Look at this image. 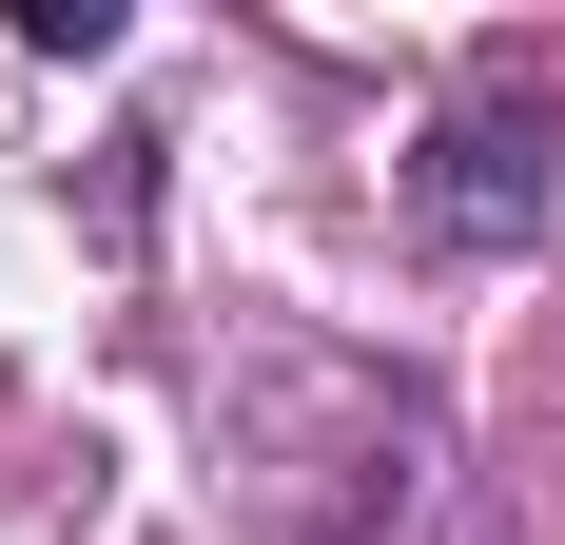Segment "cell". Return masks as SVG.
<instances>
[{
    "label": "cell",
    "instance_id": "cell-1",
    "mask_svg": "<svg viewBox=\"0 0 565 545\" xmlns=\"http://www.w3.org/2000/svg\"><path fill=\"white\" fill-rule=\"evenodd\" d=\"M409 215L449 234V254H526V234H546V137H526V117H449V137L409 157Z\"/></svg>",
    "mask_w": 565,
    "mask_h": 545
}]
</instances>
